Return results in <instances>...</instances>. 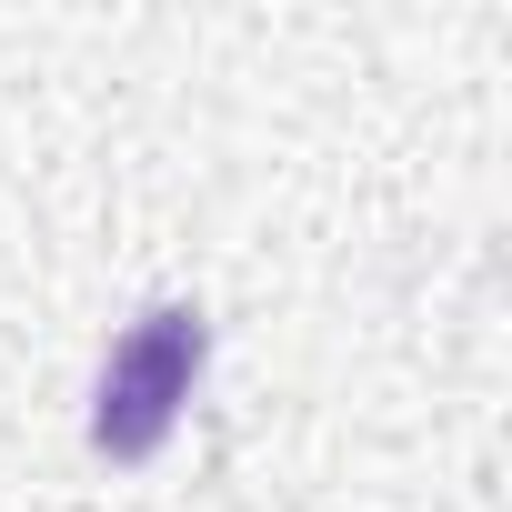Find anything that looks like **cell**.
I'll list each match as a JSON object with an SVG mask.
<instances>
[{
  "label": "cell",
  "mask_w": 512,
  "mask_h": 512,
  "mask_svg": "<svg viewBox=\"0 0 512 512\" xmlns=\"http://www.w3.org/2000/svg\"><path fill=\"white\" fill-rule=\"evenodd\" d=\"M201 362H211V322H201L191 302H161V312H141V322L111 342V362H101L91 442H101L111 462H141V452H161V432L181 422V402H191Z\"/></svg>",
  "instance_id": "1"
}]
</instances>
